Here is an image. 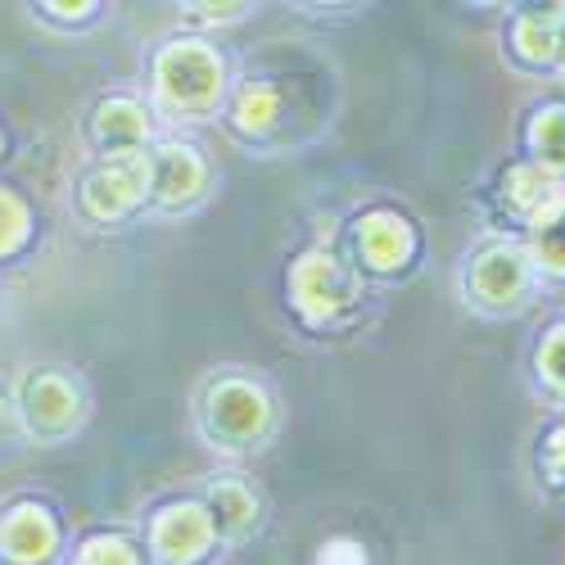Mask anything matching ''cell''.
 <instances>
[{"instance_id":"obj_1","label":"cell","mask_w":565,"mask_h":565,"mask_svg":"<svg viewBox=\"0 0 565 565\" xmlns=\"http://www.w3.org/2000/svg\"><path fill=\"white\" fill-rule=\"evenodd\" d=\"M154 96L163 109L200 118L222 96V60L204 41H177L154 64Z\"/></svg>"},{"instance_id":"obj_2","label":"cell","mask_w":565,"mask_h":565,"mask_svg":"<svg viewBox=\"0 0 565 565\" xmlns=\"http://www.w3.org/2000/svg\"><path fill=\"white\" fill-rule=\"evenodd\" d=\"M271 420V403L258 385L226 375L204 398V435L217 448H249Z\"/></svg>"},{"instance_id":"obj_3","label":"cell","mask_w":565,"mask_h":565,"mask_svg":"<svg viewBox=\"0 0 565 565\" xmlns=\"http://www.w3.org/2000/svg\"><path fill=\"white\" fill-rule=\"evenodd\" d=\"M19 416H23L28 435L55 444V439H64L77 426L82 394H77V385L68 381V375H60V371H32L23 381V390H19Z\"/></svg>"},{"instance_id":"obj_4","label":"cell","mask_w":565,"mask_h":565,"mask_svg":"<svg viewBox=\"0 0 565 565\" xmlns=\"http://www.w3.org/2000/svg\"><path fill=\"white\" fill-rule=\"evenodd\" d=\"M150 191V154H114L109 163H100L82 185V204L90 217H122L127 209H136Z\"/></svg>"},{"instance_id":"obj_5","label":"cell","mask_w":565,"mask_h":565,"mask_svg":"<svg viewBox=\"0 0 565 565\" xmlns=\"http://www.w3.org/2000/svg\"><path fill=\"white\" fill-rule=\"evenodd\" d=\"M290 290H295V303L303 317L312 321H326V317H335L344 312L353 299H358V280L349 267H340L331 254H308L295 276H290Z\"/></svg>"},{"instance_id":"obj_6","label":"cell","mask_w":565,"mask_h":565,"mask_svg":"<svg viewBox=\"0 0 565 565\" xmlns=\"http://www.w3.org/2000/svg\"><path fill=\"white\" fill-rule=\"evenodd\" d=\"M525 286H530V263L511 245H493L489 254H480L476 271H470V290H476V303H484V308L521 303Z\"/></svg>"},{"instance_id":"obj_7","label":"cell","mask_w":565,"mask_h":565,"mask_svg":"<svg viewBox=\"0 0 565 565\" xmlns=\"http://www.w3.org/2000/svg\"><path fill=\"white\" fill-rule=\"evenodd\" d=\"M55 552V521L41 507L23 502L0 521V556L14 565H41Z\"/></svg>"},{"instance_id":"obj_8","label":"cell","mask_w":565,"mask_h":565,"mask_svg":"<svg viewBox=\"0 0 565 565\" xmlns=\"http://www.w3.org/2000/svg\"><path fill=\"white\" fill-rule=\"evenodd\" d=\"M213 539V521L204 507H168L154 521V552L172 565L195 561Z\"/></svg>"},{"instance_id":"obj_9","label":"cell","mask_w":565,"mask_h":565,"mask_svg":"<svg viewBox=\"0 0 565 565\" xmlns=\"http://www.w3.org/2000/svg\"><path fill=\"white\" fill-rule=\"evenodd\" d=\"M150 185L159 204L177 209L185 200H195L204 191V163L191 146H163L154 159H150Z\"/></svg>"},{"instance_id":"obj_10","label":"cell","mask_w":565,"mask_h":565,"mask_svg":"<svg viewBox=\"0 0 565 565\" xmlns=\"http://www.w3.org/2000/svg\"><path fill=\"white\" fill-rule=\"evenodd\" d=\"M146 131H150L146 109H140L136 100H127V96H114V100H105L96 109V140L109 150V159L114 154H140Z\"/></svg>"},{"instance_id":"obj_11","label":"cell","mask_w":565,"mask_h":565,"mask_svg":"<svg viewBox=\"0 0 565 565\" xmlns=\"http://www.w3.org/2000/svg\"><path fill=\"white\" fill-rule=\"evenodd\" d=\"M358 254L371 263V267H398L407 254H412V231L403 217L394 213H371L362 226H358Z\"/></svg>"},{"instance_id":"obj_12","label":"cell","mask_w":565,"mask_h":565,"mask_svg":"<svg viewBox=\"0 0 565 565\" xmlns=\"http://www.w3.org/2000/svg\"><path fill=\"white\" fill-rule=\"evenodd\" d=\"M254 511H258V502H254V493L245 484L222 480V484L209 489V521H213V530L222 539H241L254 525Z\"/></svg>"},{"instance_id":"obj_13","label":"cell","mask_w":565,"mask_h":565,"mask_svg":"<svg viewBox=\"0 0 565 565\" xmlns=\"http://www.w3.org/2000/svg\"><path fill=\"white\" fill-rule=\"evenodd\" d=\"M561 19H565V6H552V10H534L515 23V45L530 55V60H556V41H561Z\"/></svg>"},{"instance_id":"obj_14","label":"cell","mask_w":565,"mask_h":565,"mask_svg":"<svg viewBox=\"0 0 565 565\" xmlns=\"http://www.w3.org/2000/svg\"><path fill=\"white\" fill-rule=\"evenodd\" d=\"M534 249H539L543 267L565 271V200L561 195L534 213Z\"/></svg>"},{"instance_id":"obj_15","label":"cell","mask_w":565,"mask_h":565,"mask_svg":"<svg viewBox=\"0 0 565 565\" xmlns=\"http://www.w3.org/2000/svg\"><path fill=\"white\" fill-rule=\"evenodd\" d=\"M507 200L521 209V213H539L543 204L556 200V191H552L547 172H539V168H515V172L507 177Z\"/></svg>"},{"instance_id":"obj_16","label":"cell","mask_w":565,"mask_h":565,"mask_svg":"<svg viewBox=\"0 0 565 565\" xmlns=\"http://www.w3.org/2000/svg\"><path fill=\"white\" fill-rule=\"evenodd\" d=\"M276 90L271 86H245L241 100H235V122H241V131H267L276 122Z\"/></svg>"},{"instance_id":"obj_17","label":"cell","mask_w":565,"mask_h":565,"mask_svg":"<svg viewBox=\"0 0 565 565\" xmlns=\"http://www.w3.org/2000/svg\"><path fill=\"white\" fill-rule=\"evenodd\" d=\"M534 150H539V163L565 168V109H547L534 122Z\"/></svg>"},{"instance_id":"obj_18","label":"cell","mask_w":565,"mask_h":565,"mask_svg":"<svg viewBox=\"0 0 565 565\" xmlns=\"http://www.w3.org/2000/svg\"><path fill=\"white\" fill-rule=\"evenodd\" d=\"M28 241V209L10 191H0V258H10Z\"/></svg>"},{"instance_id":"obj_19","label":"cell","mask_w":565,"mask_h":565,"mask_svg":"<svg viewBox=\"0 0 565 565\" xmlns=\"http://www.w3.org/2000/svg\"><path fill=\"white\" fill-rule=\"evenodd\" d=\"M77 565H140L136 552L122 539H90L77 556Z\"/></svg>"},{"instance_id":"obj_20","label":"cell","mask_w":565,"mask_h":565,"mask_svg":"<svg viewBox=\"0 0 565 565\" xmlns=\"http://www.w3.org/2000/svg\"><path fill=\"white\" fill-rule=\"evenodd\" d=\"M539 366L556 390H565V326H556V331L547 335V344L539 349Z\"/></svg>"},{"instance_id":"obj_21","label":"cell","mask_w":565,"mask_h":565,"mask_svg":"<svg viewBox=\"0 0 565 565\" xmlns=\"http://www.w3.org/2000/svg\"><path fill=\"white\" fill-rule=\"evenodd\" d=\"M317 565H366V552H362V543H353V539H331V543L321 547Z\"/></svg>"},{"instance_id":"obj_22","label":"cell","mask_w":565,"mask_h":565,"mask_svg":"<svg viewBox=\"0 0 565 565\" xmlns=\"http://www.w3.org/2000/svg\"><path fill=\"white\" fill-rule=\"evenodd\" d=\"M547 470L552 476H565V430H556L547 444Z\"/></svg>"},{"instance_id":"obj_23","label":"cell","mask_w":565,"mask_h":565,"mask_svg":"<svg viewBox=\"0 0 565 565\" xmlns=\"http://www.w3.org/2000/svg\"><path fill=\"white\" fill-rule=\"evenodd\" d=\"M6 430H10V412H6V403H0V439H6Z\"/></svg>"},{"instance_id":"obj_24","label":"cell","mask_w":565,"mask_h":565,"mask_svg":"<svg viewBox=\"0 0 565 565\" xmlns=\"http://www.w3.org/2000/svg\"><path fill=\"white\" fill-rule=\"evenodd\" d=\"M556 60L565 64V19H561V41H556Z\"/></svg>"}]
</instances>
